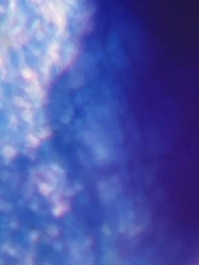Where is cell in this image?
I'll use <instances>...</instances> for the list:
<instances>
[{"label": "cell", "mask_w": 199, "mask_h": 265, "mask_svg": "<svg viewBox=\"0 0 199 265\" xmlns=\"http://www.w3.org/2000/svg\"><path fill=\"white\" fill-rule=\"evenodd\" d=\"M60 3H61V1H60ZM60 3H59V7H60ZM59 10H58V13H59ZM57 16H58V13H57ZM57 16H56V18H57ZM55 20H56V19H55ZM55 23H54V26H55ZM54 26H53V27H54ZM52 30H53V28H52ZM52 30H51V31H52ZM50 34H51V33H50ZM49 37H50V35H49ZM49 37H48V38H49ZM48 40H47V41H48ZM47 41H46V43H47ZM45 45H46V44H45ZM45 45H44V47H45Z\"/></svg>", "instance_id": "6da1fadb"}]
</instances>
